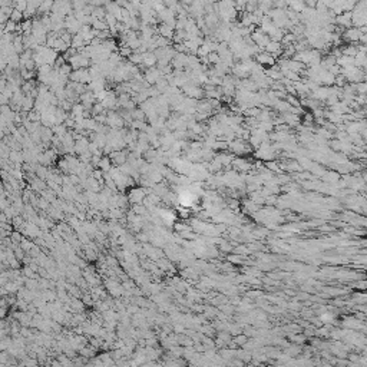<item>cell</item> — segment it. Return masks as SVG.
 Segmentation results:
<instances>
[{"instance_id": "1", "label": "cell", "mask_w": 367, "mask_h": 367, "mask_svg": "<svg viewBox=\"0 0 367 367\" xmlns=\"http://www.w3.org/2000/svg\"><path fill=\"white\" fill-rule=\"evenodd\" d=\"M257 59V63L260 65V66H265V65H270V66H273L274 63H275V59L271 55H268L267 52H261V53H258L255 56Z\"/></svg>"}, {"instance_id": "2", "label": "cell", "mask_w": 367, "mask_h": 367, "mask_svg": "<svg viewBox=\"0 0 367 367\" xmlns=\"http://www.w3.org/2000/svg\"><path fill=\"white\" fill-rule=\"evenodd\" d=\"M323 178L326 179V181H328V182H331V184H337L338 181H340V175L337 174V172H326L324 175H323Z\"/></svg>"}, {"instance_id": "3", "label": "cell", "mask_w": 367, "mask_h": 367, "mask_svg": "<svg viewBox=\"0 0 367 367\" xmlns=\"http://www.w3.org/2000/svg\"><path fill=\"white\" fill-rule=\"evenodd\" d=\"M233 341L237 346H245L247 343H248V337H247L245 334H237V336L234 337Z\"/></svg>"}, {"instance_id": "4", "label": "cell", "mask_w": 367, "mask_h": 367, "mask_svg": "<svg viewBox=\"0 0 367 367\" xmlns=\"http://www.w3.org/2000/svg\"><path fill=\"white\" fill-rule=\"evenodd\" d=\"M208 62H210V65H218L220 62H221V57L218 56V53H215V52H211V53H208Z\"/></svg>"}, {"instance_id": "5", "label": "cell", "mask_w": 367, "mask_h": 367, "mask_svg": "<svg viewBox=\"0 0 367 367\" xmlns=\"http://www.w3.org/2000/svg\"><path fill=\"white\" fill-rule=\"evenodd\" d=\"M228 258V261H230V264H237V263H241V260H243V257L238 255V254H230V255L227 257Z\"/></svg>"}, {"instance_id": "6", "label": "cell", "mask_w": 367, "mask_h": 367, "mask_svg": "<svg viewBox=\"0 0 367 367\" xmlns=\"http://www.w3.org/2000/svg\"><path fill=\"white\" fill-rule=\"evenodd\" d=\"M144 60H145V63H146V65H154L156 59H155V56L151 53V55H145V59H144Z\"/></svg>"}, {"instance_id": "7", "label": "cell", "mask_w": 367, "mask_h": 367, "mask_svg": "<svg viewBox=\"0 0 367 367\" xmlns=\"http://www.w3.org/2000/svg\"><path fill=\"white\" fill-rule=\"evenodd\" d=\"M291 340H294L295 343H304V341H305V336H298V334H294V336H291Z\"/></svg>"}, {"instance_id": "8", "label": "cell", "mask_w": 367, "mask_h": 367, "mask_svg": "<svg viewBox=\"0 0 367 367\" xmlns=\"http://www.w3.org/2000/svg\"><path fill=\"white\" fill-rule=\"evenodd\" d=\"M317 334H318V336H323V337H327V336H330V330H328L327 327H323L320 330H317Z\"/></svg>"}, {"instance_id": "9", "label": "cell", "mask_w": 367, "mask_h": 367, "mask_svg": "<svg viewBox=\"0 0 367 367\" xmlns=\"http://www.w3.org/2000/svg\"><path fill=\"white\" fill-rule=\"evenodd\" d=\"M350 361H358V356L357 354H350Z\"/></svg>"}, {"instance_id": "10", "label": "cell", "mask_w": 367, "mask_h": 367, "mask_svg": "<svg viewBox=\"0 0 367 367\" xmlns=\"http://www.w3.org/2000/svg\"><path fill=\"white\" fill-rule=\"evenodd\" d=\"M324 367H331V366H330V364H326V366H324Z\"/></svg>"}]
</instances>
